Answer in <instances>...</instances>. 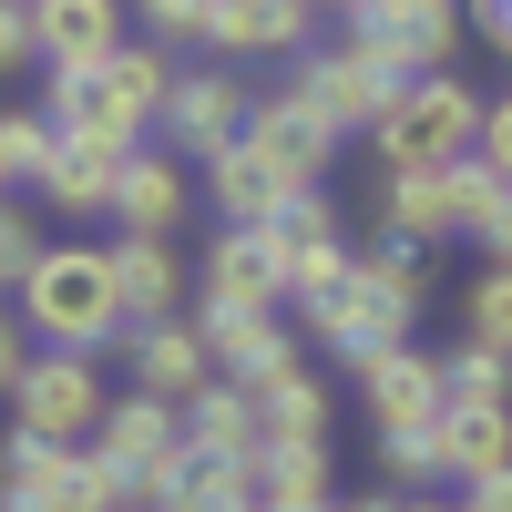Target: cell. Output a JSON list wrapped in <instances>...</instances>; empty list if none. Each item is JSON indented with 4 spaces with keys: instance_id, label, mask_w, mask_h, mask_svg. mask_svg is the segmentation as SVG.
<instances>
[{
    "instance_id": "cell-21",
    "label": "cell",
    "mask_w": 512,
    "mask_h": 512,
    "mask_svg": "<svg viewBox=\"0 0 512 512\" xmlns=\"http://www.w3.org/2000/svg\"><path fill=\"white\" fill-rule=\"evenodd\" d=\"M31 41H41V62H52V72L103 62L113 41H123V0H31Z\"/></svg>"
},
{
    "instance_id": "cell-28",
    "label": "cell",
    "mask_w": 512,
    "mask_h": 512,
    "mask_svg": "<svg viewBox=\"0 0 512 512\" xmlns=\"http://www.w3.org/2000/svg\"><path fill=\"white\" fill-rule=\"evenodd\" d=\"M205 195H216V216H226V226H267L297 185H277V164H256L246 134H236L226 154H205Z\"/></svg>"
},
{
    "instance_id": "cell-45",
    "label": "cell",
    "mask_w": 512,
    "mask_h": 512,
    "mask_svg": "<svg viewBox=\"0 0 512 512\" xmlns=\"http://www.w3.org/2000/svg\"><path fill=\"white\" fill-rule=\"evenodd\" d=\"M123 512H144V502H123Z\"/></svg>"
},
{
    "instance_id": "cell-46",
    "label": "cell",
    "mask_w": 512,
    "mask_h": 512,
    "mask_svg": "<svg viewBox=\"0 0 512 512\" xmlns=\"http://www.w3.org/2000/svg\"><path fill=\"white\" fill-rule=\"evenodd\" d=\"M246 512H256V492H246Z\"/></svg>"
},
{
    "instance_id": "cell-35",
    "label": "cell",
    "mask_w": 512,
    "mask_h": 512,
    "mask_svg": "<svg viewBox=\"0 0 512 512\" xmlns=\"http://www.w3.org/2000/svg\"><path fill=\"white\" fill-rule=\"evenodd\" d=\"M41 62V41H31V0H0V82L31 72Z\"/></svg>"
},
{
    "instance_id": "cell-6",
    "label": "cell",
    "mask_w": 512,
    "mask_h": 512,
    "mask_svg": "<svg viewBox=\"0 0 512 512\" xmlns=\"http://www.w3.org/2000/svg\"><path fill=\"white\" fill-rule=\"evenodd\" d=\"M0 492L11 512H123V482L103 472L93 451H62V441H0Z\"/></svg>"
},
{
    "instance_id": "cell-20",
    "label": "cell",
    "mask_w": 512,
    "mask_h": 512,
    "mask_svg": "<svg viewBox=\"0 0 512 512\" xmlns=\"http://www.w3.org/2000/svg\"><path fill=\"white\" fill-rule=\"evenodd\" d=\"M359 400H369L379 420H441V400H451V390H441V359L400 338V349L359 359Z\"/></svg>"
},
{
    "instance_id": "cell-11",
    "label": "cell",
    "mask_w": 512,
    "mask_h": 512,
    "mask_svg": "<svg viewBox=\"0 0 512 512\" xmlns=\"http://www.w3.org/2000/svg\"><path fill=\"white\" fill-rule=\"evenodd\" d=\"M246 154L256 164H277V185H328V164H338V123L318 103H297V93H267L246 113Z\"/></svg>"
},
{
    "instance_id": "cell-43",
    "label": "cell",
    "mask_w": 512,
    "mask_h": 512,
    "mask_svg": "<svg viewBox=\"0 0 512 512\" xmlns=\"http://www.w3.org/2000/svg\"><path fill=\"white\" fill-rule=\"evenodd\" d=\"M400 512H461V502H400Z\"/></svg>"
},
{
    "instance_id": "cell-18",
    "label": "cell",
    "mask_w": 512,
    "mask_h": 512,
    "mask_svg": "<svg viewBox=\"0 0 512 512\" xmlns=\"http://www.w3.org/2000/svg\"><path fill=\"white\" fill-rule=\"evenodd\" d=\"M134 144H93V134H52V164H41V195L62 205V216H113V175Z\"/></svg>"
},
{
    "instance_id": "cell-22",
    "label": "cell",
    "mask_w": 512,
    "mask_h": 512,
    "mask_svg": "<svg viewBox=\"0 0 512 512\" xmlns=\"http://www.w3.org/2000/svg\"><path fill=\"white\" fill-rule=\"evenodd\" d=\"M175 420H185V441H205V451H236V461H256V400H246V379H226V369H205L195 390L175 400Z\"/></svg>"
},
{
    "instance_id": "cell-27",
    "label": "cell",
    "mask_w": 512,
    "mask_h": 512,
    "mask_svg": "<svg viewBox=\"0 0 512 512\" xmlns=\"http://www.w3.org/2000/svg\"><path fill=\"white\" fill-rule=\"evenodd\" d=\"M246 400H256V431H267V441H328V390H318V369H308V359L267 369Z\"/></svg>"
},
{
    "instance_id": "cell-10",
    "label": "cell",
    "mask_w": 512,
    "mask_h": 512,
    "mask_svg": "<svg viewBox=\"0 0 512 512\" xmlns=\"http://www.w3.org/2000/svg\"><path fill=\"white\" fill-rule=\"evenodd\" d=\"M246 113H256V103H246L236 62H205V72H175V93H164L154 123H164V144H175V154L205 164V154H226V144L246 134Z\"/></svg>"
},
{
    "instance_id": "cell-33",
    "label": "cell",
    "mask_w": 512,
    "mask_h": 512,
    "mask_svg": "<svg viewBox=\"0 0 512 512\" xmlns=\"http://www.w3.org/2000/svg\"><path fill=\"white\" fill-rule=\"evenodd\" d=\"M31 256H41V236H31V216H21L11 195H0V287H21V277H31Z\"/></svg>"
},
{
    "instance_id": "cell-12",
    "label": "cell",
    "mask_w": 512,
    "mask_h": 512,
    "mask_svg": "<svg viewBox=\"0 0 512 512\" xmlns=\"http://www.w3.org/2000/svg\"><path fill=\"white\" fill-rule=\"evenodd\" d=\"M41 123L52 134H93V144H144V103L113 82V62H72V72H52V93H41Z\"/></svg>"
},
{
    "instance_id": "cell-29",
    "label": "cell",
    "mask_w": 512,
    "mask_h": 512,
    "mask_svg": "<svg viewBox=\"0 0 512 512\" xmlns=\"http://www.w3.org/2000/svg\"><path fill=\"white\" fill-rule=\"evenodd\" d=\"M379 472H390L400 492L451 482V472H441V420H379Z\"/></svg>"
},
{
    "instance_id": "cell-44",
    "label": "cell",
    "mask_w": 512,
    "mask_h": 512,
    "mask_svg": "<svg viewBox=\"0 0 512 512\" xmlns=\"http://www.w3.org/2000/svg\"><path fill=\"white\" fill-rule=\"evenodd\" d=\"M0 195H11V164H0Z\"/></svg>"
},
{
    "instance_id": "cell-34",
    "label": "cell",
    "mask_w": 512,
    "mask_h": 512,
    "mask_svg": "<svg viewBox=\"0 0 512 512\" xmlns=\"http://www.w3.org/2000/svg\"><path fill=\"white\" fill-rule=\"evenodd\" d=\"M134 11H144V31L164 52H175V41H205V0H134Z\"/></svg>"
},
{
    "instance_id": "cell-14",
    "label": "cell",
    "mask_w": 512,
    "mask_h": 512,
    "mask_svg": "<svg viewBox=\"0 0 512 512\" xmlns=\"http://www.w3.org/2000/svg\"><path fill=\"white\" fill-rule=\"evenodd\" d=\"M195 328H205V359H216L226 379H267V369H287L297 359V328H277V308H236V297H205L195 308Z\"/></svg>"
},
{
    "instance_id": "cell-2",
    "label": "cell",
    "mask_w": 512,
    "mask_h": 512,
    "mask_svg": "<svg viewBox=\"0 0 512 512\" xmlns=\"http://www.w3.org/2000/svg\"><path fill=\"white\" fill-rule=\"evenodd\" d=\"M21 328L41 349H123V287H113V246H41L21 277Z\"/></svg>"
},
{
    "instance_id": "cell-42",
    "label": "cell",
    "mask_w": 512,
    "mask_h": 512,
    "mask_svg": "<svg viewBox=\"0 0 512 512\" xmlns=\"http://www.w3.org/2000/svg\"><path fill=\"white\" fill-rule=\"evenodd\" d=\"M338 512H400V502H338Z\"/></svg>"
},
{
    "instance_id": "cell-41",
    "label": "cell",
    "mask_w": 512,
    "mask_h": 512,
    "mask_svg": "<svg viewBox=\"0 0 512 512\" xmlns=\"http://www.w3.org/2000/svg\"><path fill=\"white\" fill-rule=\"evenodd\" d=\"M308 11H338V21H349V11H359V0H308Z\"/></svg>"
},
{
    "instance_id": "cell-4",
    "label": "cell",
    "mask_w": 512,
    "mask_h": 512,
    "mask_svg": "<svg viewBox=\"0 0 512 512\" xmlns=\"http://www.w3.org/2000/svg\"><path fill=\"white\" fill-rule=\"evenodd\" d=\"M369 144H379V164H461L482 144V93L451 72H410L390 93V113L369 123Z\"/></svg>"
},
{
    "instance_id": "cell-13",
    "label": "cell",
    "mask_w": 512,
    "mask_h": 512,
    "mask_svg": "<svg viewBox=\"0 0 512 512\" xmlns=\"http://www.w3.org/2000/svg\"><path fill=\"white\" fill-rule=\"evenodd\" d=\"M267 236H277V267H287V297H318L338 267H349V226H338V205H328V185H297L277 216H267Z\"/></svg>"
},
{
    "instance_id": "cell-7",
    "label": "cell",
    "mask_w": 512,
    "mask_h": 512,
    "mask_svg": "<svg viewBox=\"0 0 512 512\" xmlns=\"http://www.w3.org/2000/svg\"><path fill=\"white\" fill-rule=\"evenodd\" d=\"M82 451H93L103 472L123 482V502H144V492L164 482V461L185 451V420H175V400H154V390H113Z\"/></svg>"
},
{
    "instance_id": "cell-37",
    "label": "cell",
    "mask_w": 512,
    "mask_h": 512,
    "mask_svg": "<svg viewBox=\"0 0 512 512\" xmlns=\"http://www.w3.org/2000/svg\"><path fill=\"white\" fill-rule=\"evenodd\" d=\"M472 246L492 256V267H512V185H502V195L482 205V226H472Z\"/></svg>"
},
{
    "instance_id": "cell-38",
    "label": "cell",
    "mask_w": 512,
    "mask_h": 512,
    "mask_svg": "<svg viewBox=\"0 0 512 512\" xmlns=\"http://www.w3.org/2000/svg\"><path fill=\"white\" fill-rule=\"evenodd\" d=\"M461 21H472V31L492 41V52L512 62V0H461Z\"/></svg>"
},
{
    "instance_id": "cell-31",
    "label": "cell",
    "mask_w": 512,
    "mask_h": 512,
    "mask_svg": "<svg viewBox=\"0 0 512 512\" xmlns=\"http://www.w3.org/2000/svg\"><path fill=\"white\" fill-rule=\"evenodd\" d=\"M441 390H451V400H512V359L482 349V338H461V349L441 359Z\"/></svg>"
},
{
    "instance_id": "cell-26",
    "label": "cell",
    "mask_w": 512,
    "mask_h": 512,
    "mask_svg": "<svg viewBox=\"0 0 512 512\" xmlns=\"http://www.w3.org/2000/svg\"><path fill=\"white\" fill-rule=\"evenodd\" d=\"M328 482H338L328 441H256V512H308L328 502Z\"/></svg>"
},
{
    "instance_id": "cell-8",
    "label": "cell",
    "mask_w": 512,
    "mask_h": 512,
    "mask_svg": "<svg viewBox=\"0 0 512 512\" xmlns=\"http://www.w3.org/2000/svg\"><path fill=\"white\" fill-rule=\"evenodd\" d=\"M287 93H297V103H318V113L338 123V134H369V123L390 113L400 72L379 62V52H369L359 31H349V41H338V52H308V62H297V82H287Z\"/></svg>"
},
{
    "instance_id": "cell-39",
    "label": "cell",
    "mask_w": 512,
    "mask_h": 512,
    "mask_svg": "<svg viewBox=\"0 0 512 512\" xmlns=\"http://www.w3.org/2000/svg\"><path fill=\"white\" fill-rule=\"evenodd\" d=\"M461 492H472L461 512H512V461H492V472H482V482H461Z\"/></svg>"
},
{
    "instance_id": "cell-30",
    "label": "cell",
    "mask_w": 512,
    "mask_h": 512,
    "mask_svg": "<svg viewBox=\"0 0 512 512\" xmlns=\"http://www.w3.org/2000/svg\"><path fill=\"white\" fill-rule=\"evenodd\" d=\"M461 318H472L482 349H502V359H512V267H492V256H482V277L461 287Z\"/></svg>"
},
{
    "instance_id": "cell-19",
    "label": "cell",
    "mask_w": 512,
    "mask_h": 512,
    "mask_svg": "<svg viewBox=\"0 0 512 512\" xmlns=\"http://www.w3.org/2000/svg\"><path fill=\"white\" fill-rule=\"evenodd\" d=\"M205 297H236V308H287V267L267 226H226L205 246Z\"/></svg>"
},
{
    "instance_id": "cell-9",
    "label": "cell",
    "mask_w": 512,
    "mask_h": 512,
    "mask_svg": "<svg viewBox=\"0 0 512 512\" xmlns=\"http://www.w3.org/2000/svg\"><path fill=\"white\" fill-rule=\"evenodd\" d=\"M349 31H359L369 52L410 82V72H441V62H451V41L472 31V21H461V0H359Z\"/></svg>"
},
{
    "instance_id": "cell-23",
    "label": "cell",
    "mask_w": 512,
    "mask_h": 512,
    "mask_svg": "<svg viewBox=\"0 0 512 512\" xmlns=\"http://www.w3.org/2000/svg\"><path fill=\"white\" fill-rule=\"evenodd\" d=\"M113 226L123 236H175L185 226V175H175V164H164V154H123V175H113Z\"/></svg>"
},
{
    "instance_id": "cell-40",
    "label": "cell",
    "mask_w": 512,
    "mask_h": 512,
    "mask_svg": "<svg viewBox=\"0 0 512 512\" xmlns=\"http://www.w3.org/2000/svg\"><path fill=\"white\" fill-rule=\"evenodd\" d=\"M31 369V328H11V318H0V400H11V379Z\"/></svg>"
},
{
    "instance_id": "cell-24",
    "label": "cell",
    "mask_w": 512,
    "mask_h": 512,
    "mask_svg": "<svg viewBox=\"0 0 512 512\" xmlns=\"http://www.w3.org/2000/svg\"><path fill=\"white\" fill-rule=\"evenodd\" d=\"M492 461H512V400H441V472L482 482Z\"/></svg>"
},
{
    "instance_id": "cell-36",
    "label": "cell",
    "mask_w": 512,
    "mask_h": 512,
    "mask_svg": "<svg viewBox=\"0 0 512 512\" xmlns=\"http://www.w3.org/2000/svg\"><path fill=\"white\" fill-rule=\"evenodd\" d=\"M472 154L512 185V93H502V103H482V144H472Z\"/></svg>"
},
{
    "instance_id": "cell-17",
    "label": "cell",
    "mask_w": 512,
    "mask_h": 512,
    "mask_svg": "<svg viewBox=\"0 0 512 512\" xmlns=\"http://www.w3.org/2000/svg\"><path fill=\"white\" fill-rule=\"evenodd\" d=\"M308 0H205V41L226 62H267V52H297L308 41Z\"/></svg>"
},
{
    "instance_id": "cell-15",
    "label": "cell",
    "mask_w": 512,
    "mask_h": 512,
    "mask_svg": "<svg viewBox=\"0 0 512 512\" xmlns=\"http://www.w3.org/2000/svg\"><path fill=\"white\" fill-rule=\"evenodd\" d=\"M246 492H256V461L185 441L175 461H164V482L144 492V512H246Z\"/></svg>"
},
{
    "instance_id": "cell-32",
    "label": "cell",
    "mask_w": 512,
    "mask_h": 512,
    "mask_svg": "<svg viewBox=\"0 0 512 512\" xmlns=\"http://www.w3.org/2000/svg\"><path fill=\"white\" fill-rule=\"evenodd\" d=\"M0 164H11V185H31L41 164H52V123L41 113H0Z\"/></svg>"
},
{
    "instance_id": "cell-3",
    "label": "cell",
    "mask_w": 512,
    "mask_h": 512,
    "mask_svg": "<svg viewBox=\"0 0 512 512\" xmlns=\"http://www.w3.org/2000/svg\"><path fill=\"white\" fill-rule=\"evenodd\" d=\"M502 195V175L482 154L461 164H390V185H379V236L390 246H451L482 226V205Z\"/></svg>"
},
{
    "instance_id": "cell-48",
    "label": "cell",
    "mask_w": 512,
    "mask_h": 512,
    "mask_svg": "<svg viewBox=\"0 0 512 512\" xmlns=\"http://www.w3.org/2000/svg\"><path fill=\"white\" fill-rule=\"evenodd\" d=\"M0 512H11V502H0Z\"/></svg>"
},
{
    "instance_id": "cell-16",
    "label": "cell",
    "mask_w": 512,
    "mask_h": 512,
    "mask_svg": "<svg viewBox=\"0 0 512 512\" xmlns=\"http://www.w3.org/2000/svg\"><path fill=\"white\" fill-rule=\"evenodd\" d=\"M123 359H134V390H154V400H185L195 379L216 369L195 318H134V328H123Z\"/></svg>"
},
{
    "instance_id": "cell-1",
    "label": "cell",
    "mask_w": 512,
    "mask_h": 512,
    "mask_svg": "<svg viewBox=\"0 0 512 512\" xmlns=\"http://www.w3.org/2000/svg\"><path fill=\"white\" fill-rule=\"evenodd\" d=\"M297 308H308V338L328 359H349V369L400 349L420 328V246H349V267L318 297H297Z\"/></svg>"
},
{
    "instance_id": "cell-5",
    "label": "cell",
    "mask_w": 512,
    "mask_h": 512,
    "mask_svg": "<svg viewBox=\"0 0 512 512\" xmlns=\"http://www.w3.org/2000/svg\"><path fill=\"white\" fill-rule=\"evenodd\" d=\"M103 369L82 359V349H41L21 379H11V431L21 441H62V451H82L93 441V420H103Z\"/></svg>"
},
{
    "instance_id": "cell-47",
    "label": "cell",
    "mask_w": 512,
    "mask_h": 512,
    "mask_svg": "<svg viewBox=\"0 0 512 512\" xmlns=\"http://www.w3.org/2000/svg\"><path fill=\"white\" fill-rule=\"evenodd\" d=\"M0 502H11V492H0Z\"/></svg>"
},
{
    "instance_id": "cell-25",
    "label": "cell",
    "mask_w": 512,
    "mask_h": 512,
    "mask_svg": "<svg viewBox=\"0 0 512 512\" xmlns=\"http://www.w3.org/2000/svg\"><path fill=\"white\" fill-rule=\"evenodd\" d=\"M113 287H123V318H175V297H185L175 236H113Z\"/></svg>"
}]
</instances>
